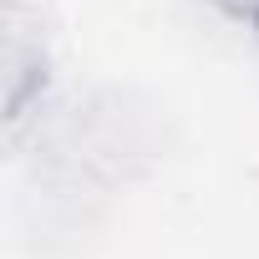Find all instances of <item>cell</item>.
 Masks as SVG:
<instances>
[{"label":"cell","instance_id":"6da1fadb","mask_svg":"<svg viewBox=\"0 0 259 259\" xmlns=\"http://www.w3.org/2000/svg\"><path fill=\"white\" fill-rule=\"evenodd\" d=\"M0 41H6V51H0V66H6V122L16 127L31 102L41 97L46 87V36H41V16L31 6H21V0H11L6 6V21H0Z\"/></svg>","mask_w":259,"mask_h":259}]
</instances>
